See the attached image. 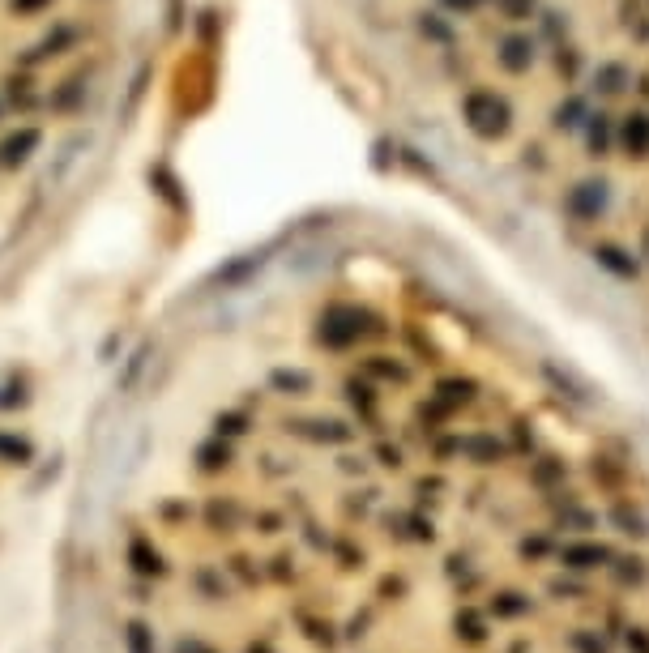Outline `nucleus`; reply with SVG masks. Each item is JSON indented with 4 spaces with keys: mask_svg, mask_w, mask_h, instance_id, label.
<instances>
[{
    "mask_svg": "<svg viewBox=\"0 0 649 653\" xmlns=\"http://www.w3.org/2000/svg\"><path fill=\"white\" fill-rule=\"evenodd\" d=\"M146 0H0V269L47 235L120 103Z\"/></svg>",
    "mask_w": 649,
    "mask_h": 653,
    "instance_id": "1",
    "label": "nucleus"
},
{
    "mask_svg": "<svg viewBox=\"0 0 649 653\" xmlns=\"http://www.w3.org/2000/svg\"><path fill=\"white\" fill-rule=\"evenodd\" d=\"M479 103H492V94H474V99L466 103V111H474ZM492 107H496V120H504V103L496 99ZM470 124H474V129H479V133H496V129H500V124H492V116H470Z\"/></svg>",
    "mask_w": 649,
    "mask_h": 653,
    "instance_id": "2",
    "label": "nucleus"
},
{
    "mask_svg": "<svg viewBox=\"0 0 649 653\" xmlns=\"http://www.w3.org/2000/svg\"><path fill=\"white\" fill-rule=\"evenodd\" d=\"M624 141H628V150H632V146H649V124H645V116H632V120H628Z\"/></svg>",
    "mask_w": 649,
    "mask_h": 653,
    "instance_id": "3",
    "label": "nucleus"
}]
</instances>
